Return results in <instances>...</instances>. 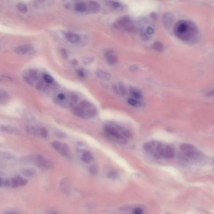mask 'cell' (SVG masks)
<instances>
[{"instance_id":"1","label":"cell","mask_w":214,"mask_h":214,"mask_svg":"<svg viewBox=\"0 0 214 214\" xmlns=\"http://www.w3.org/2000/svg\"><path fill=\"white\" fill-rule=\"evenodd\" d=\"M174 33L178 38L188 43H194L198 36L197 27L189 20H180L176 23Z\"/></svg>"},{"instance_id":"2","label":"cell","mask_w":214,"mask_h":214,"mask_svg":"<svg viewBox=\"0 0 214 214\" xmlns=\"http://www.w3.org/2000/svg\"><path fill=\"white\" fill-rule=\"evenodd\" d=\"M80 107L82 109L87 116L88 118L94 117L97 114V110L89 102L83 101L80 103Z\"/></svg>"},{"instance_id":"3","label":"cell","mask_w":214,"mask_h":214,"mask_svg":"<svg viewBox=\"0 0 214 214\" xmlns=\"http://www.w3.org/2000/svg\"><path fill=\"white\" fill-rule=\"evenodd\" d=\"M52 147L58 153L64 155V156H68L69 154V148L67 144L62 143V142L55 141L52 143Z\"/></svg>"},{"instance_id":"4","label":"cell","mask_w":214,"mask_h":214,"mask_svg":"<svg viewBox=\"0 0 214 214\" xmlns=\"http://www.w3.org/2000/svg\"><path fill=\"white\" fill-rule=\"evenodd\" d=\"M36 162L37 165L42 170H46L52 168V163L48 158H46L42 155H38L36 158Z\"/></svg>"},{"instance_id":"5","label":"cell","mask_w":214,"mask_h":214,"mask_svg":"<svg viewBox=\"0 0 214 214\" xmlns=\"http://www.w3.org/2000/svg\"><path fill=\"white\" fill-rule=\"evenodd\" d=\"M105 59L110 66H113L117 62V56L116 52L113 50H107L104 54Z\"/></svg>"},{"instance_id":"6","label":"cell","mask_w":214,"mask_h":214,"mask_svg":"<svg viewBox=\"0 0 214 214\" xmlns=\"http://www.w3.org/2000/svg\"><path fill=\"white\" fill-rule=\"evenodd\" d=\"M27 180L21 177V176H17V177L13 178L10 180V184L9 187L17 188L18 187H22L27 184Z\"/></svg>"},{"instance_id":"7","label":"cell","mask_w":214,"mask_h":214,"mask_svg":"<svg viewBox=\"0 0 214 214\" xmlns=\"http://www.w3.org/2000/svg\"><path fill=\"white\" fill-rule=\"evenodd\" d=\"M34 49L32 46L30 45H22L17 46L15 49V52L20 55L31 54L33 52Z\"/></svg>"},{"instance_id":"8","label":"cell","mask_w":214,"mask_h":214,"mask_svg":"<svg viewBox=\"0 0 214 214\" xmlns=\"http://www.w3.org/2000/svg\"><path fill=\"white\" fill-rule=\"evenodd\" d=\"M38 79V73L36 70H30L27 75L24 77L25 81L28 84L33 85L35 80Z\"/></svg>"},{"instance_id":"9","label":"cell","mask_w":214,"mask_h":214,"mask_svg":"<svg viewBox=\"0 0 214 214\" xmlns=\"http://www.w3.org/2000/svg\"><path fill=\"white\" fill-rule=\"evenodd\" d=\"M174 22V16L171 13H166L163 16V25L166 28H170Z\"/></svg>"},{"instance_id":"10","label":"cell","mask_w":214,"mask_h":214,"mask_svg":"<svg viewBox=\"0 0 214 214\" xmlns=\"http://www.w3.org/2000/svg\"><path fill=\"white\" fill-rule=\"evenodd\" d=\"M64 36L68 42L71 43H76L80 40V36L78 34L73 32H66Z\"/></svg>"},{"instance_id":"11","label":"cell","mask_w":214,"mask_h":214,"mask_svg":"<svg viewBox=\"0 0 214 214\" xmlns=\"http://www.w3.org/2000/svg\"><path fill=\"white\" fill-rule=\"evenodd\" d=\"M118 25L119 27H124L128 30H133V26L131 24V20L128 17H124L118 21Z\"/></svg>"},{"instance_id":"12","label":"cell","mask_w":214,"mask_h":214,"mask_svg":"<svg viewBox=\"0 0 214 214\" xmlns=\"http://www.w3.org/2000/svg\"><path fill=\"white\" fill-rule=\"evenodd\" d=\"M175 156V149L170 145H166L165 147V151H164L163 157L167 159H172Z\"/></svg>"},{"instance_id":"13","label":"cell","mask_w":214,"mask_h":214,"mask_svg":"<svg viewBox=\"0 0 214 214\" xmlns=\"http://www.w3.org/2000/svg\"><path fill=\"white\" fill-rule=\"evenodd\" d=\"M96 74H97V76L99 77L100 79H102L103 80H109L111 79V75L108 73L107 72H105V71L103 70H99L97 71L96 72Z\"/></svg>"},{"instance_id":"14","label":"cell","mask_w":214,"mask_h":214,"mask_svg":"<svg viewBox=\"0 0 214 214\" xmlns=\"http://www.w3.org/2000/svg\"><path fill=\"white\" fill-rule=\"evenodd\" d=\"M72 112L75 115L81 117V118L88 119V117L84 112V111L80 107H74V109H72Z\"/></svg>"},{"instance_id":"15","label":"cell","mask_w":214,"mask_h":214,"mask_svg":"<svg viewBox=\"0 0 214 214\" xmlns=\"http://www.w3.org/2000/svg\"><path fill=\"white\" fill-rule=\"evenodd\" d=\"M81 159L83 163H89L92 162L94 158H93V156L91 154V153H90L89 151H85L82 153Z\"/></svg>"},{"instance_id":"16","label":"cell","mask_w":214,"mask_h":214,"mask_svg":"<svg viewBox=\"0 0 214 214\" xmlns=\"http://www.w3.org/2000/svg\"><path fill=\"white\" fill-rule=\"evenodd\" d=\"M186 156L191 159H198L201 156V153L198 152L197 150L190 151L185 153Z\"/></svg>"},{"instance_id":"17","label":"cell","mask_w":214,"mask_h":214,"mask_svg":"<svg viewBox=\"0 0 214 214\" xmlns=\"http://www.w3.org/2000/svg\"><path fill=\"white\" fill-rule=\"evenodd\" d=\"M180 150L182 152H184L185 153L190 151L197 150L196 148H195L193 145L190 144H187V143L181 144L180 146Z\"/></svg>"},{"instance_id":"18","label":"cell","mask_w":214,"mask_h":214,"mask_svg":"<svg viewBox=\"0 0 214 214\" xmlns=\"http://www.w3.org/2000/svg\"><path fill=\"white\" fill-rule=\"evenodd\" d=\"M89 8L93 13H97V12L99 10V5L97 3L94 1H91L89 2Z\"/></svg>"},{"instance_id":"19","label":"cell","mask_w":214,"mask_h":214,"mask_svg":"<svg viewBox=\"0 0 214 214\" xmlns=\"http://www.w3.org/2000/svg\"><path fill=\"white\" fill-rule=\"evenodd\" d=\"M75 8H76V10L79 12H84L87 10V7L84 3L80 2V3H77V4H76Z\"/></svg>"},{"instance_id":"20","label":"cell","mask_w":214,"mask_h":214,"mask_svg":"<svg viewBox=\"0 0 214 214\" xmlns=\"http://www.w3.org/2000/svg\"><path fill=\"white\" fill-rule=\"evenodd\" d=\"M1 131L3 132L8 133L9 134H16V133H18V131L16 130V129H14L13 128H11V127L4 126H1Z\"/></svg>"},{"instance_id":"21","label":"cell","mask_w":214,"mask_h":214,"mask_svg":"<svg viewBox=\"0 0 214 214\" xmlns=\"http://www.w3.org/2000/svg\"><path fill=\"white\" fill-rule=\"evenodd\" d=\"M144 150L148 152V153H153V150H154V146H153V142H146V143L143 146Z\"/></svg>"},{"instance_id":"22","label":"cell","mask_w":214,"mask_h":214,"mask_svg":"<svg viewBox=\"0 0 214 214\" xmlns=\"http://www.w3.org/2000/svg\"><path fill=\"white\" fill-rule=\"evenodd\" d=\"M130 92H131V95L135 99H140L142 97V94L141 92L134 88H131L130 89Z\"/></svg>"},{"instance_id":"23","label":"cell","mask_w":214,"mask_h":214,"mask_svg":"<svg viewBox=\"0 0 214 214\" xmlns=\"http://www.w3.org/2000/svg\"><path fill=\"white\" fill-rule=\"evenodd\" d=\"M23 175L27 177H32L35 174V171L32 168H28L24 170L23 171Z\"/></svg>"},{"instance_id":"24","label":"cell","mask_w":214,"mask_h":214,"mask_svg":"<svg viewBox=\"0 0 214 214\" xmlns=\"http://www.w3.org/2000/svg\"><path fill=\"white\" fill-rule=\"evenodd\" d=\"M116 92L117 93H119L121 95H125L126 94V89L123 83H119L118 87L116 88Z\"/></svg>"},{"instance_id":"25","label":"cell","mask_w":214,"mask_h":214,"mask_svg":"<svg viewBox=\"0 0 214 214\" xmlns=\"http://www.w3.org/2000/svg\"><path fill=\"white\" fill-rule=\"evenodd\" d=\"M8 99V95L7 92L4 91L3 90H1L0 92V100H1V103L3 104V102H5Z\"/></svg>"},{"instance_id":"26","label":"cell","mask_w":214,"mask_h":214,"mask_svg":"<svg viewBox=\"0 0 214 214\" xmlns=\"http://www.w3.org/2000/svg\"><path fill=\"white\" fill-rule=\"evenodd\" d=\"M153 48L154 50H156L158 52H163L164 49L163 45L160 42H154L153 44Z\"/></svg>"},{"instance_id":"27","label":"cell","mask_w":214,"mask_h":214,"mask_svg":"<svg viewBox=\"0 0 214 214\" xmlns=\"http://www.w3.org/2000/svg\"><path fill=\"white\" fill-rule=\"evenodd\" d=\"M17 8L18 10L23 13H27L28 11V8L27 6L23 3H19L17 4Z\"/></svg>"},{"instance_id":"28","label":"cell","mask_w":214,"mask_h":214,"mask_svg":"<svg viewBox=\"0 0 214 214\" xmlns=\"http://www.w3.org/2000/svg\"><path fill=\"white\" fill-rule=\"evenodd\" d=\"M43 80H44V81L47 83H51L54 81V79H53L52 77L48 75V74H43Z\"/></svg>"},{"instance_id":"29","label":"cell","mask_w":214,"mask_h":214,"mask_svg":"<svg viewBox=\"0 0 214 214\" xmlns=\"http://www.w3.org/2000/svg\"><path fill=\"white\" fill-rule=\"evenodd\" d=\"M128 102L129 105H132V106H138L139 105V101L136 100L135 99H129L128 100Z\"/></svg>"},{"instance_id":"30","label":"cell","mask_w":214,"mask_h":214,"mask_svg":"<svg viewBox=\"0 0 214 214\" xmlns=\"http://www.w3.org/2000/svg\"><path fill=\"white\" fill-rule=\"evenodd\" d=\"M10 184V180L7 178H1V187H9Z\"/></svg>"},{"instance_id":"31","label":"cell","mask_w":214,"mask_h":214,"mask_svg":"<svg viewBox=\"0 0 214 214\" xmlns=\"http://www.w3.org/2000/svg\"><path fill=\"white\" fill-rule=\"evenodd\" d=\"M40 135H41L42 137L44 138H46V137H47V136H48V131H47V130H46L45 128H42L40 130Z\"/></svg>"},{"instance_id":"32","label":"cell","mask_w":214,"mask_h":214,"mask_svg":"<svg viewBox=\"0 0 214 214\" xmlns=\"http://www.w3.org/2000/svg\"><path fill=\"white\" fill-rule=\"evenodd\" d=\"M146 33L149 35H152L154 33V29L151 27H148L146 29Z\"/></svg>"},{"instance_id":"33","label":"cell","mask_w":214,"mask_h":214,"mask_svg":"<svg viewBox=\"0 0 214 214\" xmlns=\"http://www.w3.org/2000/svg\"><path fill=\"white\" fill-rule=\"evenodd\" d=\"M143 213V211L141 209V208H136V209L133 210V214H142Z\"/></svg>"},{"instance_id":"34","label":"cell","mask_w":214,"mask_h":214,"mask_svg":"<svg viewBox=\"0 0 214 214\" xmlns=\"http://www.w3.org/2000/svg\"><path fill=\"white\" fill-rule=\"evenodd\" d=\"M111 5L113 6V7L116 8H119L121 7V4L119 3L118 2H115V1H112L111 2Z\"/></svg>"},{"instance_id":"35","label":"cell","mask_w":214,"mask_h":214,"mask_svg":"<svg viewBox=\"0 0 214 214\" xmlns=\"http://www.w3.org/2000/svg\"><path fill=\"white\" fill-rule=\"evenodd\" d=\"M58 98L59 99V100L60 101H64L66 99V95H65L64 94H59L58 95Z\"/></svg>"},{"instance_id":"36","label":"cell","mask_w":214,"mask_h":214,"mask_svg":"<svg viewBox=\"0 0 214 214\" xmlns=\"http://www.w3.org/2000/svg\"><path fill=\"white\" fill-rule=\"evenodd\" d=\"M61 54H62V55H63V56L65 58H67L68 57V54H67V53L66 50H64V49L62 50H61Z\"/></svg>"},{"instance_id":"37","label":"cell","mask_w":214,"mask_h":214,"mask_svg":"<svg viewBox=\"0 0 214 214\" xmlns=\"http://www.w3.org/2000/svg\"><path fill=\"white\" fill-rule=\"evenodd\" d=\"M77 74L80 76V77H83L84 76V72L82 70H77Z\"/></svg>"},{"instance_id":"38","label":"cell","mask_w":214,"mask_h":214,"mask_svg":"<svg viewBox=\"0 0 214 214\" xmlns=\"http://www.w3.org/2000/svg\"><path fill=\"white\" fill-rule=\"evenodd\" d=\"M71 97H72V100L74 101H75V102L77 101V99H78V97H77L76 95H71Z\"/></svg>"},{"instance_id":"39","label":"cell","mask_w":214,"mask_h":214,"mask_svg":"<svg viewBox=\"0 0 214 214\" xmlns=\"http://www.w3.org/2000/svg\"><path fill=\"white\" fill-rule=\"evenodd\" d=\"M210 95H212V96H214V90H213V91H211L210 92V94H209Z\"/></svg>"},{"instance_id":"40","label":"cell","mask_w":214,"mask_h":214,"mask_svg":"<svg viewBox=\"0 0 214 214\" xmlns=\"http://www.w3.org/2000/svg\"><path fill=\"white\" fill-rule=\"evenodd\" d=\"M6 214H18L17 213H13V212H10V213H6Z\"/></svg>"}]
</instances>
